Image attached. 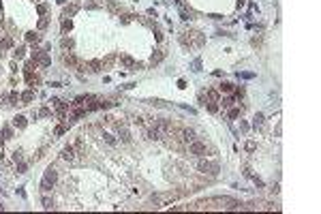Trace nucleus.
<instances>
[{
	"label": "nucleus",
	"mask_w": 321,
	"mask_h": 214,
	"mask_svg": "<svg viewBox=\"0 0 321 214\" xmlns=\"http://www.w3.org/2000/svg\"><path fill=\"white\" fill-rule=\"evenodd\" d=\"M203 34L201 32H182L180 34V43L184 47H201L203 45Z\"/></svg>",
	"instance_id": "obj_1"
},
{
	"label": "nucleus",
	"mask_w": 321,
	"mask_h": 214,
	"mask_svg": "<svg viewBox=\"0 0 321 214\" xmlns=\"http://www.w3.org/2000/svg\"><path fill=\"white\" fill-rule=\"evenodd\" d=\"M56 180H58V171H56V167H47L45 173H43V180H41V191H43V193L51 191V186L56 184Z\"/></svg>",
	"instance_id": "obj_2"
},
{
	"label": "nucleus",
	"mask_w": 321,
	"mask_h": 214,
	"mask_svg": "<svg viewBox=\"0 0 321 214\" xmlns=\"http://www.w3.org/2000/svg\"><path fill=\"white\" fill-rule=\"evenodd\" d=\"M197 171L203 173V176H216L219 173V165L212 163V161H199L197 163Z\"/></svg>",
	"instance_id": "obj_3"
},
{
	"label": "nucleus",
	"mask_w": 321,
	"mask_h": 214,
	"mask_svg": "<svg viewBox=\"0 0 321 214\" xmlns=\"http://www.w3.org/2000/svg\"><path fill=\"white\" fill-rule=\"evenodd\" d=\"M188 152L193 154V156H199V159H203L206 154H208V146L203 143V141H191V146H188Z\"/></svg>",
	"instance_id": "obj_4"
},
{
	"label": "nucleus",
	"mask_w": 321,
	"mask_h": 214,
	"mask_svg": "<svg viewBox=\"0 0 321 214\" xmlns=\"http://www.w3.org/2000/svg\"><path fill=\"white\" fill-rule=\"evenodd\" d=\"M62 60H64V64H66V67H71V69H77V71H86V64H84V62H82L79 58H75L73 54H64V58H62Z\"/></svg>",
	"instance_id": "obj_5"
},
{
	"label": "nucleus",
	"mask_w": 321,
	"mask_h": 214,
	"mask_svg": "<svg viewBox=\"0 0 321 214\" xmlns=\"http://www.w3.org/2000/svg\"><path fill=\"white\" fill-rule=\"evenodd\" d=\"M32 60H34V64H39V67H49V64H51V58H49L47 51H32Z\"/></svg>",
	"instance_id": "obj_6"
},
{
	"label": "nucleus",
	"mask_w": 321,
	"mask_h": 214,
	"mask_svg": "<svg viewBox=\"0 0 321 214\" xmlns=\"http://www.w3.org/2000/svg\"><path fill=\"white\" fill-rule=\"evenodd\" d=\"M176 197H178V193H161V195H152V204H154V206H163L165 201L176 199Z\"/></svg>",
	"instance_id": "obj_7"
},
{
	"label": "nucleus",
	"mask_w": 321,
	"mask_h": 214,
	"mask_svg": "<svg viewBox=\"0 0 321 214\" xmlns=\"http://www.w3.org/2000/svg\"><path fill=\"white\" fill-rule=\"evenodd\" d=\"M116 131H118V135H120V139H122V141H126V143L131 141V133H129V128H126V124H124L122 120H120V122H116Z\"/></svg>",
	"instance_id": "obj_8"
},
{
	"label": "nucleus",
	"mask_w": 321,
	"mask_h": 214,
	"mask_svg": "<svg viewBox=\"0 0 321 214\" xmlns=\"http://www.w3.org/2000/svg\"><path fill=\"white\" fill-rule=\"evenodd\" d=\"M51 105L56 107V111H58L60 118H64V114L69 111V105H66L64 101H60V99H51Z\"/></svg>",
	"instance_id": "obj_9"
},
{
	"label": "nucleus",
	"mask_w": 321,
	"mask_h": 214,
	"mask_svg": "<svg viewBox=\"0 0 321 214\" xmlns=\"http://www.w3.org/2000/svg\"><path fill=\"white\" fill-rule=\"evenodd\" d=\"M62 161H69V163L75 161V148H73V146H66V148L62 150Z\"/></svg>",
	"instance_id": "obj_10"
},
{
	"label": "nucleus",
	"mask_w": 321,
	"mask_h": 214,
	"mask_svg": "<svg viewBox=\"0 0 321 214\" xmlns=\"http://www.w3.org/2000/svg\"><path fill=\"white\" fill-rule=\"evenodd\" d=\"M120 62H122V67H126V69L135 67V60H133L129 54H120Z\"/></svg>",
	"instance_id": "obj_11"
},
{
	"label": "nucleus",
	"mask_w": 321,
	"mask_h": 214,
	"mask_svg": "<svg viewBox=\"0 0 321 214\" xmlns=\"http://www.w3.org/2000/svg\"><path fill=\"white\" fill-rule=\"evenodd\" d=\"M103 69V64H101V60H94L90 64H86V71H90V73H98Z\"/></svg>",
	"instance_id": "obj_12"
},
{
	"label": "nucleus",
	"mask_w": 321,
	"mask_h": 214,
	"mask_svg": "<svg viewBox=\"0 0 321 214\" xmlns=\"http://www.w3.org/2000/svg\"><path fill=\"white\" fill-rule=\"evenodd\" d=\"M77 9H79L77 4H71V6H66V9L62 11V17H64V19H66V17H73V15L77 13Z\"/></svg>",
	"instance_id": "obj_13"
},
{
	"label": "nucleus",
	"mask_w": 321,
	"mask_h": 214,
	"mask_svg": "<svg viewBox=\"0 0 321 214\" xmlns=\"http://www.w3.org/2000/svg\"><path fill=\"white\" fill-rule=\"evenodd\" d=\"M165 58V51H161V49H156V54H152V58H150V64L154 67V64H158L161 60Z\"/></svg>",
	"instance_id": "obj_14"
},
{
	"label": "nucleus",
	"mask_w": 321,
	"mask_h": 214,
	"mask_svg": "<svg viewBox=\"0 0 321 214\" xmlns=\"http://www.w3.org/2000/svg\"><path fill=\"white\" fill-rule=\"evenodd\" d=\"M34 99V94H32V90H26L24 94H19V101H22V105H28L30 101Z\"/></svg>",
	"instance_id": "obj_15"
},
{
	"label": "nucleus",
	"mask_w": 321,
	"mask_h": 214,
	"mask_svg": "<svg viewBox=\"0 0 321 214\" xmlns=\"http://www.w3.org/2000/svg\"><path fill=\"white\" fill-rule=\"evenodd\" d=\"M13 124L17 128H26V118H24V116H15V118H13Z\"/></svg>",
	"instance_id": "obj_16"
},
{
	"label": "nucleus",
	"mask_w": 321,
	"mask_h": 214,
	"mask_svg": "<svg viewBox=\"0 0 321 214\" xmlns=\"http://www.w3.org/2000/svg\"><path fill=\"white\" fill-rule=\"evenodd\" d=\"M34 69H37L34 60H28V62H26V67H24V73H26V75H32V71H34Z\"/></svg>",
	"instance_id": "obj_17"
},
{
	"label": "nucleus",
	"mask_w": 321,
	"mask_h": 214,
	"mask_svg": "<svg viewBox=\"0 0 321 214\" xmlns=\"http://www.w3.org/2000/svg\"><path fill=\"white\" fill-rule=\"evenodd\" d=\"M219 90H221V92H225V94H229V92H233V84H229V82H223V84L219 86Z\"/></svg>",
	"instance_id": "obj_18"
},
{
	"label": "nucleus",
	"mask_w": 321,
	"mask_h": 214,
	"mask_svg": "<svg viewBox=\"0 0 321 214\" xmlns=\"http://www.w3.org/2000/svg\"><path fill=\"white\" fill-rule=\"evenodd\" d=\"M26 41L28 43H39L41 41V37H39L37 32H26Z\"/></svg>",
	"instance_id": "obj_19"
},
{
	"label": "nucleus",
	"mask_w": 321,
	"mask_h": 214,
	"mask_svg": "<svg viewBox=\"0 0 321 214\" xmlns=\"http://www.w3.org/2000/svg\"><path fill=\"white\" fill-rule=\"evenodd\" d=\"M9 105H22V103H19V94H17V92H11V94H9Z\"/></svg>",
	"instance_id": "obj_20"
},
{
	"label": "nucleus",
	"mask_w": 321,
	"mask_h": 214,
	"mask_svg": "<svg viewBox=\"0 0 321 214\" xmlns=\"http://www.w3.org/2000/svg\"><path fill=\"white\" fill-rule=\"evenodd\" d=\"M66 128H69V120H66V122H64V124H58V127H56V131H54V133H56V135H64V133H66Z\"/></svg>",
	"instance_id": "obj_21"
},
{
	"label": "nucleus",
	"mask_w": 321,
	"mask_h": 214,
	"mask_svg": "<svg viewBox=\"0 0 321 214\" xmlns=\"http://www.w3.org/2000/svg\"><path fill=\"white\" fill-rule=\"evenodd\" d=\"M206 107H208V111H210V114H216V111H219L216 101H208V103H206Z\"/></svg>",
	"instance_id": "obj_22"
},
{
	"label": "nucleus",
	"mask_w": 321,
	"mask_h": 214,
	"mask_svg": "<svg viewBox=\"0 0 321 214\" xmlns=\"http://www.w3.org/2000/svg\"><path fill=\"white\" fill-rule=\"evenodd\" d=\"M253 127H255V128H261V127H263V116H261V114H257V116H255Z\"/></svg>",
	"instance_id": "obj_23"
},
{
	"label": "nucleus",
	"mask_w": 321,
	"mask_h": 214,
	"mask_svg": "<svg viewBox=\"0 0 321 214\" xmlns=\"http://www.w3.org/2000/svg\"><path fill=\"white\" fill-rule=\"evenodd\" d=\"M47 24H49V19H47V17H41V19H39V24H37V28H39V30H45Z\"/></svg>",
	"instance_id": "obj_24"
},
{
	"label": "nucleus",
	"mask_w": 321,
	"mask_h": 214,
	"mask_svg": "<svg viewBox=\"0 0 321 214\" xmlns=\"http://www.w3.org/2000/svg\"><path fill=\"white\" fill-rule=\"evenodd\" d=\"M103 139H105L109 146H116V139H114V135H109V133H103Z\"/></svg>",
	"instance_id": "obj_25"
},
{
	"label": "nucleus",
	"mask_w": 321,
	"mask_h": 214,
	"mask_svg": "<svg viewBox=\"0 0 321 214\" xmlns=\"http://www.w3.org/2000/svg\"><path fill=\"white\" fill-rule=\"evenodd\" d=\"M73 45H75L73 39H62V47H64V49H73Z\"/></svg>",
	"instance_id": "obj_26"
},
{
	"label": "nucleus",
	"mask_w": 321,
	"mask_h": 214,
	"mask_svg": "<svg viewBox=\"0 0 321 214\" xmlns=\"http://www.w3.org/2000/svg\"><path fill=\"white\" fill-rule=\"evenodd\" d=\"M43 208H45V210H51V208H54V201H51L49 197H43Z\"/></svg>",
	"instance_id": "obj_27"
},
{
	"label": "nucleus",
	"mask_w": 321,
	"mask_h": 214,
	"mask_svg": "<svg viewBox=\"0 0 321 214\" xmlns=\"http://www.w3.org/2000/svg\"><path fill=\"white\" fill-rule=\"evenodd\" d=\"M71 28H73V24H71V19H64V22H62V32H69Z\"/></svg>",
	"instance_id": "obj_28"
},
{
	"label": "nucleus",
	"mask_w": 321,
	"mask_h": 214,
	"mask_svg": "<svg viewBox=\"0 0 321 214\" xmlns=\"http://www.w3.org/2000/svg\"><path fill=\"white\" fill-rule=\"evenodd\" d=\"M244 148H246V152H255V150H257V143H255V141H246Z\"/></svg>",
	"instance_id": "obj_29"
},
{
	"label": "nucleus",
	"mask_w": 321,
	"mask_h": 214,
	"mask_svg": "<svg viewBox=\"0 0 321 214\" xmlns=\"http://www.w3.org/2000/svg\"><path fill=\"white\" fill-rule=\"evenodd\" d=\"M26 79H28V84H30V86H37V84H39V77H37V75H26Z\"/></svg>",
	"instance_id": "obj_30"
},
{
	"label": "nucleus",
	"mask_w": 321,
	"mask_h": 214,
	"mask_svg": "<svg viewBox=\"0 0 321 214\" xmlns=\"http://www.w3.org/2000/svg\"><path fill=\"white\" fill-rule=\"evenodd\" d=\"M13 137V131L11 128H2V139H11Z\"/></svg>",
	"instance_id": "obj_31"
},
{
	"label": "nucleus",
	"mask_w": 321,
	"mask_h": 214,
	"mask_svg": "<svg viewBox=\"0 0 321 214\" xmlns=\"http://www.w3.org/2000/svg\"><path fill=\"white\" fill-rule=\"evenodd\" d=\"M221 105H223L225 109H229L231 105H233V99H223V101H221Z\"/></svg>",
	"instance_id": "obj_32"
},
{
	"label": "nucleus",
	"mask_w": 321,
	"mask_h": 214,
	"mask_svg": "<svg viewBox=\"0 0 321 214\" xmlns=\"http://www.w3.org/2000/svg\"><path fill=\"white\" fill-rule=\"evenodd\" d=\"M26 171H28V165L19 161V165H17V173H26Z\"/></svg>",
	"instance_id": "obj_33"
},
{
	"label": "nucleus",
	"mask_w": 321,
	"mask_h": 214,
	"mask_svg": "<svg viewBox=\"0 0 321 214\" xmlns=\"http://www.w3.org/2000/svg\"><path fill=\"white\" fill-rule=\"evenodd\" d=\"M24 54H26L24 47H17V49H15V58H24Z\"/></svg>",
	"instance_id": "obj_34"
},
{
	"label": "nucleus",
	"mask_w": 321,
	"mask_h": 214,
	"mask_svg": "<svg viewBox=\"0 0 321 214\" xmlns=\"http://www.w3.org/2000/svg\"><path fill=\"white\" fill-rule=\"evenodd\" d=\"M193 71H201V60H193Z\"/></svg>",
	"instance_id": "obj_35"
},
{
	"label": "nucleus",
	"mask_w": 321,
	"mask_h": 214,
	"mask_svg": "<svg viewBox=\"0 0 321 214\" xmlns=\"http://www.w3.org/2000/svg\"><path fill=\"white\" fill-rule=\"evenodd\" d=\"M238 116H240V109L231 107V109H229V118H238Z\"/></svg>",
	"instance_id": "obj_36"
},
{
	"label": "nucleus",
	"mask_w": 321,
	"mask_h": 214,
	"mask_svg": "<svg viewBox=\"0 0 321 214\" xmlns=\"http://www.w3.org/2000/svg\"><path fill=\"white\" fill-rule=\"evenodd\" d=\"M109 11H114V13H120L122 9H120L118 4H114V2H109Z\"/></svg>",
	"instance_id": "obj_37"
},
{
	"label": "nucleus",
	"mask_w": 321,
	"mask_h": 214,
	"mask_svg": "<svg viewBox=\"0 0 321 214\" xmlns=\"http://www.w3.org/2000/svg\"><path fill=\"white\" fill-rule=\"evenodd\" d=\"M208 94H210V101H216V103H219V94H216V90H210Z\"/></svg>",
	"instance_id": "obj_38"
},
{
	"label": "nucleus",
	"mask_w": 321,
	"mask_h": 214,
	"mask_svg": "<svg viewBox=\"0 0 321 214\" xmlns=\"http://www.w3.org/2000/svg\"><path fill=\"white\" fill-rule=\"evenodd\" d=\"M49 114H51V111H49V109H47V107H43V109H41V111H39V116H41V118H47V116H49Z\"/></svg>",
	"instance_id": "obj_39"
},
{
	"label": "nucleus",
	"mask_w": 321,
	"mask_h": 214,
	"mask_svg": "<svg viewBox=\"0 0 321 214\" xmlns=\"http://www.w3.org/2000/svg\"><path fill=\"white\" fill-rule=\"evenodd\" d=\"M154 37H156V41H163V32L158 28H154Z\"/></svg>",
	"instance_id": "obj_40"
},
{
	"label": "nucleus",
	"mask_w": 321,
	"mask_h": 214,
	"mask_svg": "<svg viewBox=\"0 0 321 214\" xmlns=\"http://www.w3.org/2000/svg\"><path fill=\"white\" fill-rule=\"evenodd\" d=\"M39 13H41V15H45V13H47V4H39Z\"/></svg>",
	"instance_id": "obj_41"
},
{
	"label": "nucleus",
	"mask_w": 321,
	"mask_h": 214,
	"mask_svg": "<svg viewBox=\"0 0 321 214\" xmlns=\"http://www.w3.org/2000/svg\"><path fill=\"white\" fill-rule=\"evenodd\" d=\"M235 96L242 99V96H244V88H238V90H235Z\"/></svg>",
	"instance_id": "obj_42"
},
{
	"label": "nucleus",
	"mask_w": 321,
	"mask_h": 214,
	"mask_svg": "<svg viewBox=\"0 0 321 214\" xmlns=\"http://www.w3.org/2000/svg\"><path fill=\"white\" fill-rule=\"evenodd\" d=\"M13 161H15V163H19V161H22V154H19V152H15V154H13Z\"/></svg>",
	"instance_id": "obj_43"
},
{
	"label": "nucleus",
	"mask_w": 321,
	"mask_h": 214,
	"mask_svg": "<svg viewBox=\"0 0 321 214\" xmlns=\"http://www.w3.org/2000/svg\"><path fill=\"white\" fill-rule=\"evenodd\" d=\"M133 17H135V15H124V17H122V22H124V24H126V22H131V19H133Z\"/></svg>",
	"instance_id": "obj_44"
},
{
	"label": "nucleus",
	"mask_w": 321,
	"mask_h": 214,
	"mask_svg": "<svg viewBox=\"0 0 321 214\" xmlns=\"http://www.w3.org/2000/svg\"><path fill=\"white\" fill-rule=\"evenodd\" d=\"M240 75H242V77H244V79H251V77H255V75H253V73H240Z\"/></svg>",
	"instance_id": "obj_45"
},
{
	"label": "nucleus",
	"mask_w": 321,
	"mask_h": 214,
	"mask_svg": "<svg viewBox=\"0 0 321 214\" xmlns=\"http://www.w3.org/2000/svg\"><path fill=\"white\" fill-rule=\"evenodd\" d=\"M2 47H11V39H4V41H2Z\"/></svg>",
	"instance_id": "obj_46"
},
{
	"label": "nucleus",
	"mask_w": 321,
	"mask_h": 214,
	"mask_svg": "<svg viewBox=\"0 0 321 214\" xmlns=\"http://www.w3.org/2000/svg\"><path fill=\"white\" fill-rule=\"evenodd\" d=\"M244 2H246V0H238V9H240V6H244Z\"/></svg>",
	"instance_id": "obj_47"
},
{
	"label": "nucleus",
	"mask_w": 321,
	"mask_h": 214,
	"mask_svg": "<svg viewBox=\"0 0 321 214\" xmlns=\"http://www.w3.org/2000/svg\"><path fill=\"white\" fill-rule=\"evenodd\" d=\"M0 210H4V208H2V204H0Z\"/></svg>",
	"instance_id": "obj_48"
}]
</instances>
